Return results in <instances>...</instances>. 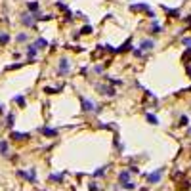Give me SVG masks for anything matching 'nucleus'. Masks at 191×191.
<instances>
[{
    "label": "nucleus",
    "mask_w": 191,
    "mask_h": 191,
    "mask_svg": "<svg viewBox=\"0 0 191 191\" xmlns=\"http://www.w3.org/2000/svg\"><path fill=\"white\" fill-rule=\"evenodd\" d=\"M118 180H121L122 187H126V185L130 184V172H128V170H122V172L118 174Z\"/></svg>",
    "instance_id": "1"
},
{
    "label": "nucleus",
    "mask_w": 191,
    "mask_h": 191,
    "mask_svg": "<svg viewBox=\"0 0 191 191\" xmlns=\"http://www.w3.org/2000/svg\"><path fill=\"white\" fill-rule=\"evenodd\" d=\"M161 176H163V170H157V172L149 174L147 180H149V184H159V182H161Z\"/></svg>",
    "instance_id": "2"
},
{
    "label": "nucleus",
    "mask_w": 191,
    "mask_h": 191,
    "mask_svg": "<svg viewBox=\"0 0 191 191\" xmlns=\"http://www.w3.org/2000/svg\"><path fill=\"white\" fill-rule=\"evenodd\" d=\"M80 103H82V109H84V111H94L96 109L94 103H92L90 100H86V97H80Z\"/></svg>",
    "instance_id": "3"
},
{
    "label": "nucleus",
    "mask_w": 191,
    "mask_h": 191,
    "mask_svg": "<svg viewBox=\"0 0 191 191\" xmlns=\"http://www.w3.org/2000/svg\"><path fill=\"white\" fill-rule=\"evenodd\" d=\"M130 10L132 12H149V6L147 4H132Z\"/></svg>",
    "instance_id": "4"
},
{
    "label": "nucleus",
    "mask_w": 191,
    "mask_h": 191,
    "mask_svg": "<svg viewBox=\"0 0 191 191\" xmlns=\"http://www.w3.org/2000/svg\"><path fill=\"white\" fill-rule=\"evenodd\" d=\"M67 71H69V59H65V58H63V59L59 61V73H61V75H65Z\"/></svg>",
    "instance_id": "5"
},
{
    "label": "nucleus",
    "mask_w": 191,
    "mask_h": 191,
    "mask_svg": "<svg viewBox=\"0 0 191 191\" xmlns=\"http://www.w3.org/2000/svg\"><path fill=\"white\" fill-rule=\"evenodd\" d=\"M153 48H155V42H153V40H142L140 50H153Z\"/></svg>",
    "instance_id": "6"
},
{
    "label": "nucleus",
    "mask_w": 191,
    "mask_h": 191,
    "mask_svg": "<svg viewBox=\"0 0 191 191\" xmlns=\"http://www.w3.org/2000/svg\"><path fill=\"white\" fill-rule=\"evenodd\" d=\"M29 134H21V132H12V140H17V142H23L27 140Z\"/></svg>",
    "instance_id": "7"
},
{
    "label": "nucleus",
    "mask_w": 191,
    "mask_h": 191,
    "mask_svg": "<svg viewBox=\"0 0 191 191\" xmlns=\"http://www.w3.org/2000/svg\"><path fill=\"white\" fill-rule=\"evenodd\" d=\"M33 46H34L37 50H42V48H46V46H48V40H46V38H38Z\"/></svg>",
    "instance_id": "8"
},
{
    "label": "nucleus",
    "mask_w": 191,
    "mask_h": 191,
    "mask_svg": "<svg viewBox=\"0 0 191 191\" xmlns=\"http://www.w3.org/2000/svg\"><path fill=\"white\" fill-rule=\"evenodd\" d=\"M40 132H42L44 134V136H50V138H54V136H58V130H54V128H42V130H40Z\"/></svg>",
    "instance_id": "9"
},
{
    "label": "nucleus",
    "mask_w": 191,
    "mask_h": 191,
    "mask_svg": "<svg viewBox=\"0 0 191 191\" xmlns=\"http://www.w3.org/2000/svg\"><path fill=\"white\" fill-rule=\"evenodd\" d=\"M164 12H166L170 17H178V15H180L178 10H172V8H168V6H164Z\"/></svg>",
    "instance_id": "10"
},
{
    "label": "nucleus",
    "mask_w": 191,
    "mask_h": 191,
    "mask_svg": "<svg viewBox=\"0 0 191 191\" xmlns=\"http://www.w3.org/2000/svg\"><path fill=\"white\" fill-rule=\"evenodd\" d=\"M27 54H29V59H33L34 55H37V48H34L33 44H31V46H27Z\"/></svg>",
    "instance_id": "11"
},
{
    "label": "nucleus",
    "mask_w": 191,
    "mask_h": 191,
    "mask_svg": "<svg viewBox=\"0 0 191 191\" xmlns=\"http://www.w3.org/2000/svg\"><path fill=\"white\" fill-rule=\"evenodd\" d=\"M0 153L8 155V142H0Z\"/></svg>",
    "instance_id": "12"
},
{
    "label": "nucleus",
    "mask_w": 191,
    "mask_h": 191,
    "mask_svg": "<svg viewBox=\"0 0 191 191\" xmlns=\"http://www.w3.org/2000/svg\"><path fill=\"white\" fill-rule=\"evenodd\" d=\"M50 180L52 182H63V174H52Z\"/></svg>",
    "instance_id": "13"
},
{
    "label": "nucleus",
    "mask_w": 191,
    "mask_h": 191,
    "mask_svg": "<svg viewBox=\"0 0 191 191\" xmlns=\"http://www.w3.org/2000/svg\"><path fill=\"white\" fill-rule=\"evenodd\" d=\"M147 121L151 122V124H159V118L155 117V115H151V113H147Z\"/></svg>",
    "instance_id": "14"
},
{
    "label": "nucleus",
    "mask_w": 191,
    "mask_h": 191,
    "mask_svg": "<svg viewBox=\"0 0 191 191\" xmlns=\"http://www.w3.org/2000/svg\"><path fill=\"white\" fill-rule=\"evenodd\" d=\"M10 42V37L6 33H0V44H8Z\"/></svg>",
    "instance_id": "15"
},
{
    "label": "nucleus",
    "mask_w": 191,
    "mask_h": 191,
    "mask_svg": "<svg viewBox=\"0 0 191 191\" xmlns=\"http://www.w3.org/2000/svg\"><path fill=\"white\" fill-rule=\"evenodd\" d=\"M105 170H107V166H101V168H97L96 172H94V176H96V178H100V176H103V174H105Z\"/></svg>",
    "instance_id": "16"
},
{
    "label": "nucleus",
    "mask_w": 191,
    "mask_h": 191,
    "mask_svg": "<svg viewBox=\"0 0 191 191\" xmlns=\"http://www.w3.org/2000/svg\"><path fill=\"white\" fill-rule=\"evenodd\" d=\"M27 8L31 10V12H37V8H38V4H37V2H27Z\"/></svg>",
    "instance_id": "17"
},
{
    "label": "nucleus",
    "mask_w": 191,
    "mask_h": 191,
    "mask_svg": "<svg viewBox=\"0 0 191 191\" xmlns=\"http://www.w3.org/2000/svg\"><path fill=\"white\" fill-rule=\"evenodd\" d=\"M92 31H94V29H92V25H84V27H82V34H90Z\"/></svg>",
    "instance_id": "18"
},
{
    "label": "nucleus",
    "mask_w": 191,
    "mask_h": 191,
    "mask_svg": "<svg viewBox=\"0 0 191 191\" xmlns=\"http://www.w3.org/2000/svg\"><path fill=\"white\" fill-rule=\"evenodd\" d=\"M13 101H17V103H19V105H21V107L25 105V97H23V96H15V97H13Z\"/></svg>",
    "instance_id": "19"
},
{
    "label": "nucleus",
    "mask_w": 191,
    "mask_h": 191,
    "mask_svg": "<svg viewBox=\"0 0 191 191\" xmlns=\"http://www.w3.org/2000/svg\"><path fill=\"white\" fill-rule=\"evenodd\" d=\"M182 59H184V63H189V59H191V50H187V52H185Z\"/></svg>",
    "instance_id": "20"
},
{
    "label": "nucleus",
    "mask_w": 191,
    "mask_h": 191,
    "mask_svg": "<svg viewBox=\"0 0 191 191\" xmlns=\"http://www.w3.org/2000/svg\"><path fill=\"white\" fill-rule=\"evenodd\" d=\"M126 50H130V40H126L124 46H122V48H118V52H126Z\"/></svg>",
    "instance_id": "21"
},
{
    "label": "nucleus",
    "mask_w": 191,
    "mask_h": 191,
    "mask_svg": "<svg viewBox=\"0 0 191 191\" xmlns=\"http://www.w3.org/2000/svg\"><path fill=\"white\" fill-rule=\"evenodd\" d=\"M13 118H15V117L12 115V113H10V115H8V122H6L8 126H13Z\"/></svg>",
    "instance_id": "22"
},
{
    "label": "nucleus",
    "mask_w": 191,
    "mask_h": 191,
    "mask_svg": "<svg viewBox=\"0 0 191 191\" xmlns=\"http://www.w3.org/2000/svg\"><path fill=\"white\" fill-rule=\"evenodd\" d=\"M151 33H161V25H157V23H155L153 27H151Z\"/></svg>",
    "instance_id": "23"
},
{
    "label": "nucleus",
    "mask_w": 191,
    "mask_h": 191,
    "mask_svg": "<svg viewBox=\"0 0 191 191\" xmlns=\"http://www.w3.org/2000/svg\"><path fill=\"white\" fill-rule=\"evenodd\" d=\"M17 40H19V42H23V40H27V34H25V33L17 34Z\"/></svg>",
    "instance_id": "24"
},
{
    "label": "nucleus",
    "mask_w": 191,
    "mask_h": 191,
    "mask_svg": "<svg viewBox=\"0 0 191 191\" xmlns=\"http://www.w3.org/2000/svg\"><path fill=\"white\" fill-rule=\"evenodd\" d=\"M180 124H187V117H185V115L180 118Z\"/></svg>",
    "instance_id": "25"
},
{
    "label": "nucleus",
    "mask_w": 191,
    "mask_h": 191,
    "mask_svg": "<svg viewBox=\"0 0 191 191\" xmlns=\"http://www.w3.org/2000/svg\"><path fill=\"white\" fill-rule=\"evenodd\" d=\"M184 44L189 46V50H191V38H184Z\"/></svg>",
    "instance_id": "26"
},
{
    "label": "nucleus",
    "mask_w": 191,
    "mask_h": 191,
    "mask_svg": "<svg viewBox=\"0 0 191 191\" xmlns=\"http://www.w3.org/2000/svg\"><path fill=\"white\" fill-rule=\"evenodd\" d=\"M0 113H4V105H0Z\"/></svg>",
    "instance_id": "27"
}]
</instances>
